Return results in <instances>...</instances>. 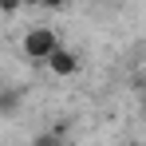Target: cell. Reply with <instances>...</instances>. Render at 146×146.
<instances>
[{
    "instance_id": "obj_5",
    "label": "cell",
    "mask_w": 146,
    "mask_h": 146,
    "mask_svg": "<svg viewBox=\"0 0 146 146\" xmlns=\"http://www.w3.org/2000/svg\"><path fill=\"white\" fill-rule=\"evenodd\" d=\"M24 4H36V0H0V12H16V8H24Z\"/></svg>"
},
{
    "instance_id": "obj_7",
    "label": "cell",
    "mask_w": 146,
    "mask_h": 146,
    "mask_svg": "<svg viewBox=\"0 0 146 146\" xmlns=\"http://www.w3.org/2000/svg\"><path fill=\"white\" fill-rule=\"evenodd\" d=\"M126 146H142V142H126Z\"/></svg>"
},
{
    "instance_id": "obj_1",
    "label": "cell",
    "mask_w": 146,
    "mask_h": 146,
    "mask_svg": "<svg viewBox=\"0 0 146 146\" xmlns=\"http://www.w3.org/2000/svg\"><path fill=\"white\" fill-rule=\"evenodd\" d=\"M59 48V36H55V28H32L24 36V55L28 59H36V63H48V55Z\"/></svg>"
},
{
    "instance_id": "obj_3",
    "label": "cell",
    "mask_w": 146,
    "mask_h": 146,
    "mask_svg": "<svg viewBox=\"0 0 146 146\" xmlns=\"http://www.w3.org/2000/svg\"><path fill=\"white\" fill-rule=\"evenodd\" d=\"M20 103H24V91H20V87H8V91H0V115H12Z\"/></svg>"
},
{
    "instance_id": "obj_4",
    "label": "cell",
    "mask_w": 146,
    "mask_h": 146,
    "mask_svg": "<svg viewBox=\"0 0 146 146\" xmlns=\"http://www.w3.org/2000/svg\"><path fill=\"white\" fill-rule=\"evenodd\" d=\"M59 142H63V130H48V134H40L32 146H59Z\"/></svg>"
},
{
    "instance_id": "obj_6",
    "label": "cell",
    "mask_w": 146,
    "mask_h": 146,
    "mask_svg": "<svg viewBox=\"0 0 146 146\" xmlns=\"http://www.w3.org/2000/svg\"><path fill=\"white\" fill-rule=\"evenodd\" d=\"M36 4H44V8H63V0H36Z\"/></svg>"
},
{
    "instance_id": "obj_2",
    "label": "cell",
    "mask_w": 146,
    "mask_h": 146,
    "mask_svg": "<svg viewBox=\"0 0 146 146\" xmlns=\"http://www.w3.org/2000/svg\"><path fill=\"white\" fill-rule=\"evenodd\" d=\"M48 67H51L55 75H75V71H79V55L67 51V48H55V51L48 55Z\"/></svg>"
}]
</instances>
